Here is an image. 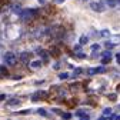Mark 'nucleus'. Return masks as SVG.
I'll return each mask as SVG.
<instances>
[{"label": "nucleus", "mask_w": 120, "mask_h": 120, "mask_svg": "<svg viewBox=\"0 0 120 120\" xmlns=\"http://www.w3.org/2000/svg\"><path fill=\"white\" fill-rule=\"evenodd\" d=\"M4 62H6V64H9V66H14V64L17 63V57H16V54H14V53L7 52V53L4 54Z\"/></svg>", "instance_id": "obj_2"}, {"label": "nucleus", "mask_w": 120, "mask_h": 120, "mask_svg": "<svg viewBox=\"0 0 120 120\" xmlns=\"http://www.w3.org/2000/svg\"><path fill=\"white\" fill-rule=\"evenodd\" d=\"M99 49H100L99 44H93V46H92V50H99Z\"/></svg>", "instance_id": "obj_23"}, {"label": "nucleus", "mask_w": 120, "mask_h": 120, "mask_svg": "<svg viewBox=\"0 0 120 120\" xmlns=\"http://www.w3.org/2000/svg\"><path fill=\"white\" fill-rule=\"evenodd\" d=\"M104 71H106L104 67H94V69H89L87 74L89 76H94V74H97V73H104Z\"/></svg>", "instance_id": "obj_5"}, {"label": "nucleus", "mask_w": 120, "mask_h": 120, "mask_svg": "<svg viewBox=\"0 0 120 120\" xmlns=\"http://www.w3.org/2000/svg\"><path fill=\"white\" fill-rule=\"evenodd\" d=\"M47 33H49L52 37H60V36L64 34V29H62V27H54V29L49 30Z\"/></svg>", "instance_id": "obj_3"}, {"label": "nucleus", "mask_w": 120, "mask_h": 120, "mask_svg": "<svg viewBox=\"0 0 120 120\" xmlns=\"http://www.w3.org/2000/svg\"><path fill=\"white\" fill-rule=\"evenodd\" d=\"M30 67H32V69L41 67V60H34V62H32V63H30Z\"/></svg>", "instance_id": "obj_9"}, {"label": "nucleus", "mask_w": 120, "mask_h": 120, "mask_svg": "<svg viewBox=\"0 0 120 120\" xmlns=\"http://www.w3.org/2000/svg\"><path fill=\"white\" fill-rule=\"evenodd\" d=\"M109 99H110L112 101H116V94H114V93H112V94H109Z\"/></svg>", "instance_id": "obj_22"}, {"label": "nucleus", "mask_w": 120, "mask_h": 120, "mask_svg": "<svg viewBox=\"0 0 120 120\" xmlns=\"http://www.w3.org/2000/svg\"><path fill=\"white\" fill-rule=\"evenodd\" d=\"M82 73H83V69H80V67H79V69H74V71H73V76H74V77H77V76H80Z\"/></svg>", "instance_id": "obj_13"}, {"label": "nucleus", "mask_w": 120, "mask_h": 120, "mask_svg": "<svg viewBox=\"0 0 120 120\" xmlns=\"http://www.w3.org/2000/svg\"><path fill=\"white\" fill-rule=\"evenodd\" d=\"M87 41H89L87 36H82V37H80V44H86Z\"/></svg>", "instance_id": "obj_15"}, {"label": "nucleus", "mask_w": 120, "mask_h": 120, "mask_svg": "<svg viewBox=\"0 0 120 120\" xmlns=\"http://www.w3.org/2000/svg\"><path fill=\"white\" fill-rule=\"evenodd\" d=\"M101 36H109V32L107 30H101Z\"/></svg>", "instance_id": "obj_26"}, {"label": "nucleus", "mask_w": 120, "mask_h": 120, "mask_svg": "<svg viewBox=\"0 0 120 120\" xmlns=\"http://www.w3.org/2000/svg\"><path fill=\"white\" fill-rule=\"evenodd\" d=\"M76 116L77 117H82V119H89V114L87 113H84V112H82V110H79V112H76Z\"/></svg>", "instance_id": "obj_12"}, {"label": "nucleus", "mask_w": 120, "mask_h": 120, "mask_svg": "<svg viewBox=\"0 0 120 120\" xmlns=\"http://www.w3.org/2000/svg\"><path fill=\"white\" fill-rule=\"evenodd\" d=\"M0 73H2L3 76H7V74H9V73H7V69H6V67H3V66L0 67Z\"/></svg>", "instance_id": "obj_18"}, {"label": "nucleus", "mask_w": 120, "mask_h": 120, "mask_svg": "<svg viewBox=\"0 0 120 120\" xmlns=\"http://www.w3.org/2000/svg\"><path fill=\"white\" fill-rule=\"evenodd\" d=\"M60 116H62L63 119H70V117H71V114H70V113H63V112L60 113Z\"/></svg>", "instance_id": "obj_19"}, {"label": "nucleus", "mask_w": 120, "mask_h": 120, "mask_svg": "<svg viewBox=\"0 0 120 120\" xmlns=\"http://www.w3.org/2000/svg\"><path fill=\"white\" fill-rule=\"evenodd\" d=\"M44 97H47V92H36V93L32 96V100H33V101H37V100L44 99Z\"/></svg>", "instance_id": "obj_6"}, {"label": "nucleus", "mask_w": 120, "mask_h": 120, "mask_svg": "<svg viewBox=\"0 0 120 120\" xmlns=\"http://www.w3.org/2000/svg\"><path fill=\"white\" fill-rule=\"evenodd\" d=\"M50 54H53V56H59V49H56V47L50 49Z\"/></svg>", "instance_id": "obj_16"}, {"label": "nucleus", "mask_w": 120, "mask_h": 120, "mask_svg": "<svg viewBox=\"0 0 120 120\" xmlns=\"http://www.w3.org/2000/svg\"><path fill=\"white\" fill-rule=\"evenodd\" d=\"M2 3H3V0H0V6H2Z\"/></svg>", "instance_id": "obj_31"}, {"label": "nucleus", "mask_w": 120, "mask_h": 120, "mask_svg": "<svg viewBox=\"0 0 120 120\" xmlns=\"http://www.w3.org/2000/svg\"><path fill=\"white\" fill-rule=\"evenodd\" d=\"M59 79H62V80L69 79V73H60V74H59Z\"/></svg>", "instance_id": "obj_14"}, {"label": "nucleus", "mask_w": 120, "mask_h": 120, "mask_svg": "<svg viewBox=\"0 0 120 120\" xmlns=\"http://www.w3.org/2000/svg\"><path fill=\"white\" fill-rule=\"evenodd\" d=\"M112 60V52H104L103 53V59H101V63L103 64H107Z\"/></svg>", "instance_id": "obj_8"}, {"label": "nucleus", "mask_w": 120, "mask_h": 120, "mask_svg": "<svg viewBox=\"0 0 120 120\" xmlns=\"http://www.w3.org/2000/svg\"><path fill=\"white\" fill-rule=\"evenodd\" d=\"M116 60H117V63L120 64V53H119V54H116Z\"/></svg>", "instance_id": "obj_27"}, {"label": "nucleus", "mask_w": 120, "mask_h": 120, "mask_svg": "<svg viewBox=\"0 0 120 120\" xmlns=\"http://www.w3.org/2000/svg\"><path fill=\"white\" fill-rule=\"evenodd\" d=\"M6 97H7V96H6V94H0V101H2V100H4V99H6Z\"/></svg>", "instance_id": "obj_28"}, {"label": "nucleus", "mask_w": 120, "mask_h": 120, "mask_svg": "<svg viewBox=\"0 0 120 120\" xmlns=\"http://www.w3.org/2000/svg\"><path fill=\"white\" fill-rule=\"evenodd\" d=\"M30 113V109L29 110H23V112H19V114H29Z\"/></svg>", "instance_id": "obj_25"}, {"label": "nucleus", "mask_w": 120, "mask_h": 120, "mask_svg": "<svg viewBox=\"0 0 120 120\" xmlns=\"http://www.w3.org/2000/svg\"><path fill=\"white\" fill-rule=\"evenodd\" d=\"M107 114H112V109H106V110H104V116H107Z\"/></svg>", "instance_id": "obj_24"}, {"label": "nucleus", "mask_w": 120, "mask_h": 120, "mask_svg": "<svg viewBox=\"0 0 120 120\" xmlns=\"http://www.w3.org/2000/svg\"><path fill=\"white\" fill-rule=\"evenodd\" d=\"M37 54H39V56H41V57H43V60H47V57H49V56H47V53L44 52L43 49H37Z\"/></svg>", "instance_id": "obj_11"}, {"label": "nucleus", "mask_w": 120, "mask_h": 120, "mask_svg": "<svg viewBox=\"0 0 120 120\" xmlns=\"http://www.w3.org/2000/svg\"><path fill=\"white\" fill-rule=\"evenodd\" d=\"M107 4H109L110 7H114V4H116V0H107Z\"/></svg>", "instance_id": "obj_20"}, {"label": "nucleus", "mask_w": 120, "mask_h": 120, "mask_svg": "<svg viewBox=\"0 0 120 120\" xmlns=\"http://www.w3.org/2000/svg\"><path fill=\"white\" fill-rule=\"evenodd\" d=\"M19 59H20V62H22V63L29 64V60H30V53H29V52H22V53H20V56H19Z\"/></svg>", "instance_id": "obj_4"}, {"label": "nucleus", "mask_w": 120, "mask_h": 120, "mask_svg": "<svg viewBox=\"0 0 120 120\" xmlns=\"http://www.w3.org/2000/svg\"><path fill=\"white\" fill-rule=\"evenodd\" d=\"M19 10H20V4H19V3L13 6V11H19Z\"/></svg>", "instance_id": "obj_21"}, {"label": "nucleus", "mask_w": 120, "mask_h": 120, "mask_svg": "<svg viewBox=\"0 0 120 120\" xmlns=\"http://www.w3.org/2000/svg\"><path fill=\"white\" fill-rule=\"evenodd\" d=\"M37 114H40V116H47V112L44 110V109H39L37 110Z\"/></svg>", "instance_id": "obj_17"}, {"label": "nucleus", "mask_w": 120, "mask_h": 120, "mask_svg": "<svg viewBox=\"0 0 120 120\" xmlns=\"http://www.w3.org/2000/svg\"><path fill=\"white\" fill-rule=\"evenodd\" d=\"M20 103H22V101H20L19 99H10V100L7 101V104H9V106H19Z\"/></svg>", "instance_id": "obj_10"}, {"label": "nucleus", "mask_w": 120, "mask_h": 120, "mask_svg": "<svg viewBox=\"0 0 120 120\" xmlns=\"http://www.w3.org/2000/svg\"><path fill=\"white\" fill-rule=\"evenodd\" d=\"M90 6H92V9H93L94 11H99V13H101V11L106 10V7H104L101 3H92Z\"/></svg>", "instance_id": "obj_7"}, {"label": "nucleus", "mask_w": 120, "mask_h": 120, "mask_svg": "<svg viewBox=\"0 0 120 120\" xmlns=\"http://www.w3.org/2000/svg\"><path fill=\"white\" fill-rule=\"evenodd\" d=\"M64 0H56V3H63Z\"/></svg>", "instance_id": "obj_29"}, {"label": "nucleus", "mask_w": 120, "mask_h": 120, "mask_svg": "<svg viewBox=\"0 0 120 120\" xmlns=\"http://www.w3.org/2000/svg\"><path fill=\"white\" fill-rule=\"evenodd\" d=\"M39 2H40V3H44V0H39Z\"/></svg>", "instance_id": "obj_30"}, {"label": "nucleus", "mask_w": 120, "mask_h": 120, "mask_svg": "<svg viewBox=\"0 0 120 120\" xmlns=\"http://www.w3.org/2000/svg\"><path fill=\"white\" fill-rule=\"evenodd\" d=\"M37 14H39V11L36 9H24L20 11V17H22V20L29 22V20H33L34 17H37Z\"/></svg>", "instance_id": "obj_1"}]
</instances>
